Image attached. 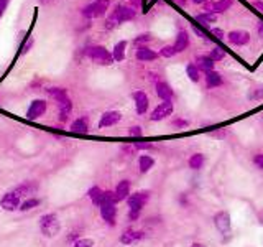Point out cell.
Masks as SVG:
<instances>
[{"label":"cell","instance_id":"6da1fadb","mask_svg":"<svg viewBox=\"0 0 263 247\" xmlns=\"http://www.w3.org/2000/svg\"><path fill=\"white\" fill-rule=\"evenodd\" d=\"M135 17H137V10H135L133 7L122 5V3H119V5H117L114 10H112L110 15L107 17L104 28H106V30H114L120 23H125V22L133 20Z\"/></svg>","mask_w":263,"mask_h":247},{"label":"cell","instance_id":"7a4b0ae2","mask_svg":"<svg viewBox=\"0 0 263 247\" xmlns=\"http://www.w3.org/2000/svg\"><path fill=\"white\" fill-rule=\"evenodd\" d=\"M40 231L44 237L51 239L61 232V221L56 213H46L40 218Z\"/></svg>","mask_w":263,"mask_h":247},{"label":"cell","instance_id":"3957f363","mask_svg":"<svg viewBox=\"0 0 263 247\" xmlns=\"http://www.w3.org/2000/svg\"><path fill=\"white\" fill-rule=\"evenodd\" d=\"M86 56L101 66H110L115 63L112 53L109 51L106 46H102V45H92V46H88L86 48Z\"/></svg>","mask_w":263,"mask_h":247},{"label":"cell","instance_id":"277c9868","mask_svg":"<svg viewBox=\"0 0 263 247\" xmlns=\"http://www.w3.org/2000/svg\"><path fill=\"white\" fill-rule=\"evenodd\" d=\"M110 7V0H92L89 5H86L83 10H81V15L88 20L99 19V17H104Z\"/></svg>","mask_w":263,"mask_h":247},{"label":"cell","instance_id":"5b68a950","mask_svg":"<svg viewBox=\"0 0 263 247\" xmlns=\"http://www.w3.org/2000/svg\"><path fill=\"white\" fill-rule=\"evenodd\" d=\"M212 223H214L216 229L219 231L222 237H230L232 236V218L230 213L225 209H220L212 216Z\"/></svg>","mask_w":263,"mask_h":247},{"label":"cell","instance_id":"8992f818","mask_svg":"<svg viewBox=\"0 0 263 247\" xmlns=\"http://www.w3.org/2000/svg\"><path fill=\"white\" fill-rule=\"evenodd\" d=\"M152 200V191L150 190H140L135 191L127 198V206L129 209H135V211H143L145 206L148 204V201Z\"/></svg>","mask_w":263,"mask_h":247},{"label":"cell","instance_id":"52a82bcc","mask_svg":"<svg viewBox=\"0 0 263 247\" xmlns=\"http://www.w3.org/2000/svg\"><path fill=\"white\" fill-rule=\"evenodd\" d=\"M147 237H148V234L145 231H137V229H133V227H127L122 231L119 241L122 246H135V244H138V242L145 241Z\"/></svg>","mask_w":263,"mask_h":247},{"label":"cell","instance_id":"ba28073f","mask_svg":"<svg viewBox=\"0 0 263 247\" xmlns=\"http://www.w3.org/2000/svg\"><path fill=\"white\" fill-rule=\"evenodd\" d=\"M173 111H175L173 101H161L160 104L152 111L150 120H152V122H161V120L170 117V115L173 114Z\"/></svg>","mask_w":263,"mask_h":247},{"label":"cell","instance_id":"9c48e42d","mask_svg":"<svg viewBox=\"0 0 263 247\" xmlns=\"http://www.w3.org/2000/svg\"><path fill=\"white\" fill-rule=\"evenodd\" d=\"M22 201L23 200H22L15 191L8 190L7 193H3L2 198H0V208H2L3 211H8V213H13V211L20 209Z\"/></svg>","mask_w":263,"mask_h":247},{"label":"cell","instance_id":"30bf717a","mask_svg":"<svg viewBox=\"0 0 263 247\" xmlns=\"http://www.w3.org/2000/svg\"><path fill=\"white\" fill-rule=\"evenodd\" d=\"M12 190L15 191L22 200H26V198H35V195L40 190V185L36 181H33V180H25V181L18 183L17 186H13Z\"/></svg>","mask_w":263,"mask_h":247},{"label":"cell","instance_id":"8fae6325","mask_svg":"<svg viewBox=\"0 0 263 247\" xmlns=\"http://www.w3.org/2000/svg\"><path fill=\"white\" fill-rule=\"evenodd\" d=\"M48 111V102L44 99H33L26 109V119L28 120H38L43 117Z\"/></svg>","mask_w":263,"mask_h":247},{"label":"cell","instance_id":"7c38bea8","mask_svg":"<svg viewBox=\"0 0 263 247\" xmlns=\"http://www.w3.org/2000/svg\"><path fill=\"white\" fill-rule=\"evenodd\" d=\"M99 213H101L102 221L110 227L117 226V204L114 203H102L99 206Z\"/></svg>","mask_w":263,"mask_h":247},{"label":"cell","instance_id":"4fadbf2b","mask_svg":"<svg viewBox=\"0 0 263 247\" xmlns=\"http://www.w3.org/2000/svg\"><path fill=\"white\" fill-rule=\"evenodd\" d=\"M122 120V112L120 111H106L99 119L97 127L99 129H109V127H114Z\"/></svg>","mask_w":263,"mask_h":247},{"label":"cell","instance_id":"5bb4252c","mask_svg":"<svg viewBox=\"0 0 263 247\" xmlns=\"http://www.w3.org/2000/svg\"><path fill=\"white\" fill-rule=\"evenodd\" d=\"M56 106H58V119L60 122H67L72 114V101L69 96L60 99L56 101Z\"/></svg>","mask_w":263,"mask_h":247},{"label":"cell","instance_id":"9a60e30c","mask_svg":"<svg viewBox=\"0 0 263 247\" xmlns=\"http://www.w3.org/2000/svg\"><path fill=\"white\" fill-rule=\"evenodd\" d=\"M250 33L245 30H232L227 33V42L234 46H245L250 42Z\"/></svg>","mask_w":263,"mask_h":247},{"label":"cell","instance_id":"2e32d148","mask_svg":"<svg viewBox=\"0 0 263 247\" xmlns=\"http://www.w3.org/2000/svg\"><path fill=\"white\" fill-rule=\"evenodd\" d=\"M232 5H234V0H216V2H207L204 5V12L220 15V13L227 12Z\"/></svg>","mask_w":263,"mask_h":247},{"label":"cell","instance_id":"e0dca14e","mask_svg":"<svg viewBox=\"0 0 263 247\" xmlns=\"http://www.w3.org/2000/svg\"><path fill=\"white\" fill-rule=\"evenodd\" d=\"M132 99H133V102H135V111H137V114L138 115L147 114L148 107H150V99L147 94L143 91H135L132 94Z\"/></svg>","mask_w":263,"mask_h":247},{"label":"cell","instance_id":"ac0fdd59","mask_svg":"<svg viewBox=\"0 0 263 247\" xmlns=\"http://www.w3.org/2000/svg\"><path fill=\"white\" fill-rule=\"evenodd\" d=\"M160 56L155 49H152L148 46V45H143V46H137V51H135V58H137L138 61H155L156 58Z\"/></svg>","mask_w":263,"mask_h":247},{"label":"cell","instance_id":"d6986e66","mask_svg":"<svg viewBox=\"0 0 263 247\" xmlns=\"http://www.w3.org/2000/svg\"><path fill=\"white\" fill-rule=\"evenodd\" d=\"M155 91H156V96L160 97L161 101H173L175 91L171 89V86L166 81H158L155 84Z\"/></svg>","mask_w":263,"mask_h":247},{"label":"cell","instance_id":"ffe728a7","mask_svg":"<svg viewBox=\"0 0 263 247\" xmlns=\"http://www.w3.org/2000/svg\"><path fill=\"white\" fill-rule=\"evenodd\" d=\"M114 191H115V196H117V200H119V203L120 201H127V198L132 195V181L127 178L120 180V181L117 183Z\"/></svg>","mask_w":263,"mask_h":247},{"label":"cell","instance_id":"44dd1931","mask_svg":"<svg viewBox=\"0 0 263 247\" xmlns=\"http://www.w3.org/2000/svg\"><path fill=\"white\" fill-rule=\"evenodd\" d=\"M69 130L74 134H81V135L88 134L89 132V117L88 115H81V117L74 119L69 125Z\"/></svg>","mask_w":263,"mask_h":247},{"label":"cell","instance_id":"7402d4cb","mask_svg":"<svg viewBox=\"0 0 263 247\" xmlns=\"http://www.w3.org/2000/svg\"><path fill=\"white\" fill-rule=\"evenodd\" d=\"M173 46H175L176 55H179V53H183L184 49H188V46H189V33H188V30H179L178 31Z\"/></svg>","mask_w":263,"mask_h":247},{"label":"cell","instance_id":"603a6c76","mask_svg":"<svg viewBox=\"0 0 263 247\" xmlns=\"http://www.w3.org/2000/svg\"><path fill=\"white\" fill-rule=\"evenodd\" d=\"M204 79H206L207 89H216V88H220L222 84H224V78H222V74L217 73L216 69L204 74Z\"/></svg>","mask_w":263,"mask_h":247},{"label":"cell","instance_id":"cb8c5ba5","mask_svg":"<svg viewBox=\"0 0 263 247\" xmlns=\"http://www.w3.org/2000/svg\"><path fill=\"white\" fill-rule=\"evenodd\" d=\"M206 165V155L201 154V152H196L188 158V167L193 170V172H199V170L204 168Z\"/></svg>","mask_w":263,"mask_h":247},{"label":"cell","instance_id":"d4e9b609","mask_svg":"<svg viewBox=\"0 0 263 247\" xmlns=\"http://www.w3.org/2000/svg\"><path fill=\"white\" fill-rule=\"evenodd\" d=\"M88 198L90 200V203H92L94 206H101L104 203V190L101 186H90L88 190Z\"/></svg>","mask_w":263,"mask_h":247},{"label":"cell","instance_id":"484cf974","mask_svg":"<svg viewBox=\"0 0 263 247\" xmlns=\"http://www.w3.org/2000/svg\"><path fill=\"white\" fill-rule=\"evenodd\" d=\"M196 66L199 68V71L201 73H209V71H214V66H216V63L211 60L207 55H201V56H197L196 58Z\"/></svg>","mask_w":263,"mask_h":247},{"label":"cell","instance_id":"4316f807","mask_svg":"<svg viewBox=\"0 0 263 247\" xmlns=\"http://www.w3.org/2000/svg\"><path fill=\"white\" fill-rule=\"evenodd\" d=\"M153 167H155V158H153L152 155L145 154V155L138 157V170H140V173H142V175L148 173Z\"/></svg>","mask_w":263,"mask_h":247},{"label":"cell","instance_id":"83f0119b","mask_svg":"<svg viewBox=\"0 0 263 247\" xmlns=\"http://www.w3.org/2000/svg\"><path fill=\"white\" fill-rule=\"evenodd\" d=\"M127 40H122V42L115 43L114 49H112V56H114L115 63H120L125 60V51H127Z\"/></svg>","mask_w":263,"mask_h":247},{"label":"cell","instance_id":"f1b7e54d","mask_svg":"<svg viewBox=\"0 0 263 247\" xmlns=\"http://www.w3.org/2000/svg\"><path fill=\"white\" fill-rule=\"evenodd\" d=\"M196 23H201L204 28H207L211 23H216L217 22V15H214V13H207V12H202L199 13V15H196Z\"/></svg>","mask_w":263,"mask_h":247},{"label":"cell","instance_id":"f546056e","mask_svg":"<svg viewBox=\"0 0 263 247\" xmlns=\"http://www.w3.org/2000/svg\"><path fill=\"white\" fill-rule=\"evenodd\" d=\"M42 204V200L40 198H26V200L22 201V204H20V209L18 211H22V213H26V211H31V209H35V208H38V206Z\"/></svg>","mask_w":263,"mask_h":247},{"label":"cell","instance_id":"4dcf8cb0","mask_svg":"<svg viewBox=\"0 0 263 247\" xmlns=\"http://www.w3.org/2000/svg\"><path fill=\"white\" fill-rule=\"evenodd\" d=\"M186 76H188L193 83H199V81H201V71H199V68L196 66V63H189V65L186 66Z\"/></svg>","mask_w":263,"mask_h":247},{"label":"cell","instance_id":"1f68e13d","mask_svg":"<svg viewBox=\"0 0 263 247\" xmlns=\"http://www.w3.org/2000/svg\"><path fill=\"white\" fill-rule=\"evenodd\" d=\"M46 92L54 99V101H60V99H63V97H66V96H67V91H66V89H65V88H58V86L48 88V89H46Z\"/></svg>","mask_w":263,"mask_h":247},{"label":"cell","instance_id":"d6a6232c","mask_svg":"<svg viewBox=\"0 0 263 247\" xmlns=\"http://www.w3.org/2000/svg\"><path fill=\"white\" fill-rule=\"evenodd\" d=\"M207 56H209L214 63H219V61H222L225 58V51L220 46H214L209 51V55H207Z\"/></svg>","mask_w":263,"mask_h":247},{"label":"cell","instance_id":"836d02e7","mask_svg":"<svg viewBox=\"0 0 263 247\" xmlns=\"http://www.w3.org/2000/svg\"><path fill=\"white\" fill-rule=\"evenodd\" d=\"M152 40H153V37L150 33H142V35H138L137 38H133V45H137V46H143V45H148Z\"/></svg>","mask_w":263,"mask_h":247},{"label":"cell","instance_id":"e575fe53","mask_svg":"<svg viewBox=\"0 0 263 247\" xmlns=\"http://www.w3.org/2000/svg\"><path fill=\"white\" fill-rule=\"evenodd\" d=\"M33 38L31 37H26L23 42H22V45H20V51H18V55H25V53H28L30 49H31V46H33Z\"/></svg>","mask_w":263,"mask_h":247},{"label":"cell","instance_id":"d590c367","mask_svg":"<svg viewBox=\"0 0 263 247\" xmlns=\"http://www.w3.org/2000/svg\"><path fill=\"white\" fill-rule=\"evenodd\" d=\"M72 247H94V241L90 237H79L76 242H72Z\"/></svg>","mask_w":263,"mask_h":247},{"label":"cell","instance_id":"8d00e7d4","mask_svg":"<svg viewBox=\"0 0 263 247\" xmlns=\"http://www.w3.org/2000/svg\"><path fill=\"white\" fill-rule=\"evenodd\" d=\"M158 55L163 56V58H173L176 55L175 46H173V45H166V46H163L160 49V53H158Z\"/></svg>","mask_w":263,"mask_h":247},{"label":"cell","instance_id":"74e56055","mask_svg":"<svg viewBox=\"0 0 263 247\" xmlns=\"http://www.w3.org/2000/svg\"><path fill=\"white\" fill-rule=\"evenodd\" d=\"M127 135L129 137H143V129L140 127V125H132V127H129V130H127Z\"/></svg>","mask_w":263,"mask_h":247},{"label":"cell","instance_id":"f35d334b","mask_svg":"<svg viewBox=\"0 0 263 247\" xmlns=\"http://www.w3.org/2000/svg\"><path fill=\"white\" fill-rule=\"evenodd\" d=\"M104 203H114V204L119 203V200H117L114 190H106V191H104Z\"/></svg>","mask_w":263,"mask_h":247},{"label":"cell","instance_id":"ab89813d","mask_svg":"<svg viewBox=\"0 0 263 247\" xmlns=\"http://www.w3.org/2000/svg\"><path fill=\"white\" fill-rule=\"evenodd\" d=\"M140 216H142V211L129 209V213H127V221H129V223H137V221H140Z\"/></svg>","mask_w":263,"mask_h":247},{"label":"cell","instance_id":"60d3db41","mask_svg":"<svg viewBox=\"0 0 263 247\" xmlns=\"http://www.w3.org/2000/svg\"><path fill=\"white\" fill-rule=\"evenodd\" d=\"M189 124H191V122H189L188 119H183V117H176L173 120V127L175 129H188Z\"/></svg>","mask_w":263,"mask_h":247},{"label":"cell","instance_id":"b9f144b4","mask_svg":"<svg viewBox=\"0 0 263 247\" xmlns=\"http://www.w3.org/2000/svg\"><path fill=\"white\" fill-rule=\"evenodd\" d=\"M248 99H250V101H262L263 99V88L252 89L250 94H248Z\"/></svg>","mask_w":263,"mask_h":247},{"label":"cell","instance_id":"7bdbcfd3","mask_svg":"<svg viewBox=\"0 0 263 247\" xmlns=\"http://www.w3.org/2000/svg\"><path fill=\"white\" fill-rule=\"evenodd\" d=\"M135 150H155V145H153L152 142H138V143H135Z\"/></svg>","mask_w":263,"mask_h":247},{"label":"cell","instance_id":"ee69618b","mask_svg":"<svg viewBox=\"0 0 263 247\" xmlns=\"http://www.w3.org/2000/svg\"><path fill=\"white\" fill-rule=\"evenodd\" d=\"M252 161H253V165L260 170V172H263V154H255V155H253Z\"/></svg>","mask_w":263,"mask_h":247},{"label":"cell","instance_id":"f6af8a7d","mask_svg":"<svg viewBox=\"0 0 263 247\" xmlns=\"http://www.w3.org/2000/svg\"><path fill=\"white\" fill-rule=\"evenodd\" d=\"M178 201H179V204L183 206V208H188V206H189V195H188V193H181V195L178 196Z\"/></svg>","mask_w":263,"mask_h":247},{"label":"cell","instance_id":"bcb514c9","mask_svg":"<svg viewBox=\"0 0 263 247\" xmlns=\"http://www.w3.org/2000/svg\"><path fill=\"white\" fill-rule=\"evenodd\" d=\"M211 35H212V37H214L216 40H224V37H225L224 31H222L220 28H212V30H211Z\"/></svg>","mask_w":263,"mask_h":247},{"label":"cell","instance_id":"7dc6e473","mask_svg":"<svg viewBox=\"0 0 263 247\" xmlns=\"http://www.w3.org/2000/svg\"><path fill=\"white\" fill-rule=\"evenodd\" d=\"M8 3H10V0H0V20H2V17L7 10Z\"/></svg>","mask_w":263,"mask_h":247},{"label":"cell","instance_id":"c3c4849f","mask_svg":"<svg viewBox=\"0 0 263 247\" xmlns=\"http://www.w3.org/2000/svg\"><path fill=\"white\" fill-rule=\"evenodd\" d=\"M133 152H135V147H124V148H122V154H124L125 157L133 155Z\"/></svg>","mask_w":263,"mask_h":247},{"label":"cell","instance_id":"681fc988","mask_svg":"<svg viewBox=\"0 0 263 247\" xmlns=\"http://www.w3.org/2000/svg\"><path fill=\"white\" fill-rule=\"evenodd\" d=\"M193 30H194V33H196L199 38H206V31H204V30H199V28H197V25H193Z\"/></svg>","mask_w":263,"mask_h":247},{"label":"cell","instance_id":"f907efd6","mask_svg":"<svg viewBox=\"0 0 263 247\" xmlns=\"http://www.w3.org/2000/svg\"><path fill=\"white\" fill-rule=\"evenodd\" d=\"M257 33H258V37L263 40V22H258V25H257Z\"/></svg>","mask_w":263,"mask_h":247},{"label":"cell","instance_id":"816d5d0a","mask_svg":"<svg viewBox=\"0 0 263 247\" xmlns=\"http://www.w3.org/2000/svg\"><path fill=\"white\" fill-rule=\"evenodd\" d=\"M257 221H258V224L263 227V209H260V211H257Z\"/></svg>","mask_w":263,"mask_h":247},{"label":"cell","instance_id":"f5cc1de1","mask_svg":"<svg viewBox=\"0 0 263 247\" xmlns=\"http://www.w3.org/2000/svg\"><path fill=\"white\" fill-rule=\"evenodd\" d=\"M148 78L152 79V81H153V83H155V84L158 83V81H161L160 78H158V74H156V73H148Z\"/></svg>","mask_w":263,"mask_h":247},{"label":"cell","instance_id":"db71d44e","mask_svg":"<svg viewBox=\"0 0 263 247\" xmlns=\"http://www.w3.org/2000/svg\"><path fill=\"white\" fill-rule=\"evenodd\" d=\"M56 2H60V0H40L42 5H53V3H56Z\"/></svg>","mask_w":263,"mask_h":247},{"label":"cell","instance_id":"11a10c76","mask_svg":"<svg viewBox=\"0 0 263 247\" xmlns=\"http://www.w3.org/2000/svg\"><path fill=\"white\" fill-rule=\"evenodd\" d=\"M129 2L133 8H138L140 5H142V0H129Z\"/></svg>","mask_w":263,"mask_h":247},{"label":"cell","instance_id":"9f6ffc18","mask_svg":"<svg viewBox=\"0 0 263 247\" xmlns=\"http://www.w3.org/2000/svg\"><path fill=\"white\" fill-rule=\"evenodd\" d=\"M253 5H255L258 10L263 13V0H257V2H253Z\"/></svg>","mask_w":263,"mask_h":247},{"label":"cell","instance_id":"6f0895ef","mask_svg":"<svg viewBox=\"0 0 263 247\" xmlns=\"http://www.w3.org/2000/svg\"><path fill=\"white\" fill-rule=\"evenodd\" d=\"M193 3H196V5H206L207 2H211V0H191Z\"/></svg>","mask_w":263,"mask_h":247},{"label":"cell","instance_id":"680465c9","mask_svg":"<svg viewBox=\"0 0 263 247\" xmlns=\"http://www.w3.org/2000/svg\"><path fill=\"white\" fill-rule=\"evenodd\" d=\"M175 3H178L179 7H184L188 3V0H175Z\"/></svg>","mask_w":263,"mask_h":247},{"label":"cell","instance_id":"91938a15","mask_svg":"<svg viewBox=\"0 0 263 247\" xmlns=\"http://www.w3.org/2000/svg\"><path fill=\"white\" fill-rule=\"evenodd\" d=\"M191 247H206L204 244H201V242H193L191 244Z\"/></svg>","mask_w":263,"mask_h":247}]
</instances>
